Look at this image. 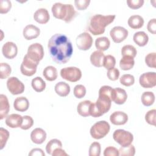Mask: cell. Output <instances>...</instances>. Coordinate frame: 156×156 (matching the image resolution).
Segmentation results:
<instances>
[{"label":"cell","mask_w":156,"mask_h":156,"mask_svg":"<svg viewBox=\"0 0 156 156\" xmlns=\"http://www.w3.org/2000/svg\"><path fill=\"white\" fill-rule=\"evenodd\" d=\"M48 48L52 60L58 64H64L68 62L73 51L69 39L61 34H55L51 37L48 41Z\"/></svg>","instance_id":"6da1fadb"},{"label":"cell","mask_w":156,"mask_h":156,"mask_svg":"<svg viewBox=\"0 0 156 156\" xmlns=\"http://www.w3.org/2000/svg\"><path fill=\"white\" fill-rule=\"evenodd\" d=\"M115 18L114 15H94L89 19L88 29L94 35L102 34L105 32V27L112 23Z\"/></svg>","instance_id":"7a4b0ae2"},{"label":"cell","mask_w":156,"mask_h":156,"mask_svg":"<svg viewBox=\"0 0 156 156\" xmlns=\"http://www.w3.org/2000/svg\"><path fill=\"white\" fill-rule=\"evenodd\" d=\"M51 10L55 18L66 23L71 22L76 15L74 7L69 4H63L60 2H56L52 5Z\"/></svg>","instance_id":"3957f363"},{"label":"cell","mask_w":156,"mask_h":156,"mask_svg":"<svg viewBox=\"0 0 156 156\" xmlns=\"http://www.w3.org/2000/svg\"><path fill=\"white\" fill-rule=\"evenodd\" d=\"M112 98L103 94H99V98L95 103H92L90 108V115L94 118L101 116L107 113L111 107Z\"/></svg>","instance_id":"277c9868"},{"label":"cell","mask_w":156,"mask_h":156,"mask_svg":"<svg viewBox=\"0 0 156 156\" xmlns=\"http://www.w3.org/2000/svg\"><path fill=\"white\" fill-rule=\"evenodd\" d=\"M110 129V126L107 121H100L96 122L91 127L90 135L94 139H101L108 134Z\"/></svg>","instance_id":"5b68a950"},{"label":"cell","mask_w":156,"mask_h":156,"mask_svg":"<svg viewBox=\"0 0 156 156\" xmlns=\"http://www.w3.org/2000/svg\"><path fill=\"white\" fill-rule=\"evenodd\" d=\"M113 138L121 147H126L131 144L133 140V135L130 132L123 129L116 130L113 134Z\"/></svg>","instance_id":"8992f818"},{"label":"cell","mask_w":156,"mask_h":156,"mask_svg":"<svg viewBox=\"0 0 156 156\" xmlns=\"http://www.w3.org/2000/svg\"><path fill=\"white\" fill-rule=\"evenodd\" d=\"M60 76L63 79L71 82H76L80 79L82 72L80 69L77 67H66L61 69Z\"/></svg>","instance_id":"52a82bcc"},{"label":"cell","mask_w":156,"mask_h":156,"mask_svg":"<svg viewBox=\"0 0 156 156\" xmlns=\"http://www.w3.org/2000/svg\"><path fill=\"white\" fill-rule=\"evenodd\" d=\"M26 55L30 59L38 65L40 61L43 59L44 56L43 46L38 43L32 44L29 46Z\"/></svg>","instance_id":"ba28073f"},{"label":"cell","mask_w":156,"mask_h":156,"mask_svg":"<svg viewBox=\"0 0 156 156\" xmlns=\"http://www.w3.org/2000/svg\"><path fill=\"white\" fill-rule=\"evenodd\" d=\"M38 64L30 59L26 54L20 66L21 73L26 76H32L37 71Z\"/></svg>","instance_id":"9c48e42d"},{"label":"cell","mask_w":156,"mask_h":156,"mask_svg":"<svg viewBox=\"0 0 156 156\" xmlns=\"http://www.w3.org/2000/svg\"><path fill=\"white\" fill-rule=\"evenodd\" d=\"M9 91L14 95L20 94L24 91V85L16 77H10L7 81Z\"/></svg>","instance_id":"30bf717a"},{"label":"cell","mask_w":156,"mask_h":156,"mask_svg":"<svg viewBox=\"0 0 156 156\" xmlns=\"http://www.w3.org/2000/svg\"><path fill=\"white\" fill-rule=\"evenodd\" d=\"M76 43L78 49L82 51H87L91 47L93 38L88 32H83L77 37Z\"/></svg>","instance_id":"8fae6325"},{"label":"cell","mask_w":156,"mask_h":156,"mask_svg":"<svg viewBox=\"0 0 156 156\" xmlns=\"http://www.w3.org/2000/svg\"><path fill=\"white\" fill-rule=\"evenodd\" d=\"M141 87L145 88H152L156 85V74L155 72H147L141 74L139 79Z\"/></svg>","instance_id":"7c38bea8"},{"label":"cell","mask_w":156,"mask_h":156,"mask_svg":"<svg viewBox=\"0 0 156 156\" xmlns=\"http://www.w3.org/2000/svg\"><path fill=\"white\" fill-rule=\"evenodd\" d=\"M110 35L115 43H119L127 37L128 30L123 27L115 26L111 29Z\"/></svg>","instance_id":"4fadbf2b"},{"label":"cell","mask_w":156,"mask_h":156,"mask_svg":"<svg viewBox=\"0 0 156 156\" xmlns=\"http://www.w3.org/2000/svg\"><path fill=\"white\" fill-rule=\"evenodd\" d=\"M2 52L6 58L12 59L17 55L18 48L13 42L7 41L2 46Z\"/></svg>","instance_id":"5bb4252c"},{"label":"cell","mask_w":156,"mask_h":156,"mask_svg":"<svg viewBox=\"0 0 156 156\" xmlns=\"http://www.w3.org/2000/svg\"><path fill=\"white\" fill-rule=\"evenodd\" d=\"M127 94L126 91L121 88H113L112 101L116 104H123L127 100Z\"/></svg>","instance_id":"9a60e30c"},{"label":"cell","mask_w":156,"mask_h":156,"mask_svg":"<svg viewBox=\"0 0 156 156\" xmlns=\"http://www.w3.org/2000/svg\"><path fill=\"white\" fill-rule=\"evenodd\" d=\"M111 122L114 125H123L125 124L128 120L127 115L121 111L113 112L110 116Z\"/></svg>","instance_id":"2e32d148"},{"label":"cell","mask_w":156,"mask_h":156,"mask_svg":"<svg viewBox=\"0 0 156 156\" xmlns=\"http://www.w3.org/2000/svg\"><path fill=\"white\" fill-rule=\"evenodd\" d=\"M40 32V30L38 27L33 24H29L24 28L23 34L26 40H30L38 37Z\"/></svg>","instance_id":"e0dca14e"},{"label":"cell","mask_w":156,"mask_h":156,"mask_svg":"<svg viewBox=\"0 0 156 156\" xmlns=\"http://www.w3.org/2000/svg\"><path fill=\"white\" fill-rule=\"evenodd\" d=\"M46 138V132L41 128H36L34 129L30 133V139L35 144H42Z\"/></svg>","instance_id":"ac0fdd59"},{"label":"cell","mask_w":156,"mask_h":156,"mask_svg":"<svg viewBox=\"0 0 156 156\" xmlns=\"http://www.w3.org/2000/svg\"><path fill=\"white\" fill-rule=\"evenodd\" d=\"M5 124L11 128L20 127L23 122V116L20 115L13 113L6 117Z\"/></svg>","instance_id":"d6986e66"},{"label":"cell","mask_w":156,"mask_h":156,"mask_svg":"<svg viewBox=\"0 0 156 156\" xmlns=\"http://www.w3.org/2000/svg\"><path fill=\"white\" fill-rule=\"evenodd\" d=\"M34 18L40 24H46L49 20V14L46 9L40 8L34 13Z\"/></svg>","instance_id":"ffe728a7"},{"label":"cell","mask_w":156,"mask_h":156,"mask_svg":"<svg viewBox=\"0 0 156 156\" xmlns=\"http://www.w3.org/2000/svg\"><path fill=\"white\" fill-rule=\"evenodd\" d=\"M14 108L18 112H25L29 107V102L28 99L24 96L16 98L13 102Z\"/></svg>","instance_id":"44dd1931"},{"label":"cell","mask_w":156,"mask_h":156,"mask_svg":"<svg viewBox=\"0 0 156 156\" xmlns=\"http://www.w3.org/2000/svg\"><path fill=\"white\" fill-rule=\"evenodd\" d=\"M10 110V105L7 96L1 94L0 95V119L7 117Z\"/></svg>","instance_id":"7402d4cb"},{"label":"cell","mask_w":156,"mask_h":156,"mask_svg":"<svg viewBox=\"0 0 156 156\" xmlns=\"http://www.w3.org/2000/svg\"><path fill=\"white\" fill-rule=\"evenodd\" d=\"M105 55L102 51H95L90 55V62L93 65L96 67H101L103 66V62Z\"/></svg>","instance_id":"603a6c76"},{"label":"cell","mask_w":156,"mask_h":156,"mask_svg":"<svg viewBox=\"0 0 156 156\" xmlns=\"http://www.w3.org/2000/svg\"><path fill=\"white\" fill-rule=\"evenodd\" d=\"M54 90L58 96L65 97L68 96L70 92V87L65 82H59L55 85Z\"/></svg>","instance_id":"cb8c5ba5"},{"label":"cell","mask_w":156,"mask_h":156,"mask_svg":"<svg viewBox=\"0 0 156 156\" xmlns=\"http://www.w3.org/2000/svg\"><path fill=\"white\" fill-rule=\"evenodd\" d=\"M92 102L88 100H85L83 101L80 102L77 108V110L78 113L83 117H87L90 115V108L91 107Z\"/></svg>","instance_id":"d4e9b609"},{"label":"cell","mask_w":156,"mask_h":156,"mask_svg":"<svg viewBox=\"0 0 156 156\" xmlns=\"http://www.w3.org/2000/svg\"><path fill=\"white\" fill-rule=\"evenodd\" d=\"M128 24L130 27L133 29L141 28L144 24V20L140 15H132L128 20Z\"/></svg>","instance_id":"484cf974"},{"label":"cell","mask_w":156,"mask_h":156,"mask_svg":"<svg viewBox=\"0 0 156 156\" xmlns=\"http://www.w3.org/2000/svg\"><path fill=\"white\" fill-rule=\"evenodd\" d=\"M133 39L134 42L139 46H144L148 42L149 37L144 32L139 31L135 33Z\"/></svg>","instance_id":"4316f807"},{"label":"cell","mask_w":156,"mask_h":156,"mask_svg":"<svg viewBox=\"0 0 156 156\" xmlns=\"http://www.w3.org/2000/svg\"><path fill=\"white\" fill-rule=\"evenodd\" d=\"M43 75L48 81L55 80L57 78V69L54 66H48L44 69Z\"/></svg>","instance_id":"83f0119b"},{"label":"cell","mask_w":156,"mask_h":156,"mask_svg":"<svg viewBox=\"0 0 156 156\" xmlns=\"http://www.w3.org/2000/svg\"><path fill=\"white\" fill-rule=\"evenodd\" d=\"M110 45V40L106 37H99L95 41V46L98 49V50L100 51H106L108 49Z\"/></svg>","instance_id":"f1b7e54d"},{"label":"cell","mask_w":156,"mask_h":156,"mask_svg":"<svg viewBox=\"0 0 156 156\" xmlns=\"http://www.w3.org/2000/svg\"><path fill=\"white\" fill-rule=\"evenodd\" d=\"M135 64V61L133 58L130 56H122V58L119 62L120 68L124 71L129 70L132 69Z\"/></svg>","instance_id":"f546056e"},{"label":"cell","mask_w":156,"mask_h":156,"mask_svg":"<svg viewBox=\"0 0 156 156\" xmlns=\"http://www.w3.org/2000/svg\"><path fill=\"white\" fill-rule=\"evenodd\" d=\"M33 89L37 92H41L46 88V83L40 77H36L32 80L31 82Z\"/></svg>","instance_id":"4dcf8cb0"},{"label":"cell","mask_w":156,"mask_h":156,"mask_svg":"<svg viewBox=\"0 0 156 156\" xmlns=\"http://www.w3.org/2000/svg\"><path fill=\"white\" fill-rule=\"evenodd\" d=\"M59 147H62V142L58 139H52L51 140L46 146V151L48 154L52 155L53 151Z\"/></svg>","instance_id":"1f68e13d"},{"label":"cell","mask_w":156,"mask_h":156,"mask_svg":"<svg viewBox=\"0 0 156 156\" xmlns=\"http://www.w3.org/2000/svg\"><path fill=\"white\" fill-rule=\"evenodd\" d=\"M155 101V95L151 91L144 92L141 95V102L145 106H151Z\"/></svg>","instance_id":"d6a6232c"},{"label":"cell","mask_w":156,"mask_h":156,"mask_svg":"<svg viewBox=\"0 0 156 156\" xmlns=\"http://www.w3.org/2000/svg\"><path fill=\"white\" fill-rule=\"evenodd\" d=\"M137 51L136 48L130 44L124 46L121 49V54L122 56H130L132 58H134L136 55Z\"/></svg>","instance_id":"836d02e7"},{"label":"cell","mask_w":156,"mask_h":156,"mask_svg":"<svg viewBox=\"0 0 156 156\" xmlns=\"http://www.w3.org/2000/svg\"><path fill=\"white\" fill-rule=\"evenodd\" d=\"M119 151V155L121 156H133L135 154V148L132 144L126 147H121Z\"/></svg>","instance_id":"e575fe53"},{"label":"cell","mask_w":156,"mask_h":156,"mask_svg":"<svg viewBox=\"0 0 156 156\" xmlns=\"http://www.w3.org/2000/svg\"><path fill=\"white\" fill-rule=\"evenodd\" d=\"M12 71L10 66L7 63H1L0 64V78L4 79L7 78Z\"/></svg>","instance_id":"d590c367"},{"label":"cell","mask_w":156,"mask_h":156,"mask_svg":"<svg viewBox=\"0 0 156 156\" xmlns=\"http://www.w3.org/2000/svg\"><path fill=\"white\" fill-rule=\"evenodd\" d=\"M135 82V78L133 76L129 74H126L122 75L120 77V83L126 87H129L132 85Z\"/></svg>","instance_id":"8d00e7d4"},{"label":"cell","mask_w":156,"mask_h":156,"mask_svg":"<svg viewBox=\"0 0 156 156\" xmlns=\"http://www.w3.org/2000/svg\"><path fill=\"white\" fill-rule=\"evenodd\" d=\"M116 64L115 58L112 55H107L105 56L103 62V66L107 69H110L112 68H114Z\"/></svg>","instance_id":"74e56055"},{"label":"cell","mask_w":156,"mask_h":156,"mask_svg":"<svg viewBox=\"0 0 156 156\" xmlns=\"http://www.w3.org/2000/svg\"><path fill=\"white\" fill-rule=\"evenodd\" d=\"M9 137V132L7 130L0 128V149H2L5 146L7 141Z\"/></svg>","instance_id":"f35d334b"},{"label":"cell","mask_w":156,"mask_h":156,"mask_svg":"<svg viewBox=\"0 0 156 156\" xmlns=\"http://www.w3.org/2000/svg\"><path fill=\"white\" fill-rule=\"evenodd\" d=\"M101 154V144L98 142H93L89 148L90 156H99Z\"/></svg>","instance_id":"ab89813d"},{"label":"cell","mask_w":156,"mask_h":156,"mask_svg":"<svg viewBox=\"0 0 156 156\" xmlns=\"http://www.w3.org/2000/svg\"><path fill=\"white\" fill-rule=\"evenodd\" d=\"M34 124V120L30 116L25 115L23 116V122L20 128L23 130H27L30 129Z\"/></svg>","instance_id":"60d3db41"},{"label":"cell","mask_w":156,"mask_h":156,"mask_svg":"<svg viewBox=\"0 0 156 156\" xmlns=\"http://www.w3.org/2000/svg\"><path fill=\"white\" fill-rule=\"evenodd\" d=\"M86 88L83 85H77L74 88V95L76 98L80 99L85 96Z\"/></svg>","instance_id":"b9f144b4"},{"label":"cell","mask_w":156,"mask_h":156,"mask_svg":"<svg viewBox=\"0 0 156 156\" xmlns=\"http://www.w3.org/2000/svg\"><path fill=\"white\" fill-rule=\"evenodd\" d=\"M155 57H156L155 52L149 53L146 56L145 62L149 67L153 68H155L156 67Z\"/></svg>","instance_id":"7bdbcfd3"},{"label":"cell","mask_w":156,"mask_h":156,"mask_svg":"<svg viewBox=\"0 0 156 156\" xmlns=\"http://www.w3.org/2000/svg\"><path fill=\"white\" fill-rule=\"evenodd\" d=\"M155 113L156 110L155 109L148 111L145 115V120L146 122L152 126L155 125Z\"/></svg>","instance_id":"ee69618b"},{"label":"cell","mask_w":156,"mask_h":156,"mask_svg":"<svg viewBox=\"0 0 156 156\" xmlns=\"http://www.w3.org/2000/svg\"><path fill=\"white\" fill-rule=\"evenodd\" d=\"M12 7V3L9 0H1L0 1V13L1 14L7 13Z\"/></svg>","instance_id":"f6af8a7d"},{"label":"cell","mask_w":156,"mask_h":156,"mask_svg":"<svg viewBox=\"0 0 156 156\" xmlns=\"http://www.w3.org/2000/svg\"><path fill=\"white\" fill-rule=\"evenodd\" d=\"M90 3V0H76L74 1L75 6L79 10H85Z\"/></svg>","instance_id":"bcb514c9"},{"label":"cell","mask_w":156,"mask_h":156,"mask_svg":"<svg viewBox=\"0 0 156 156\" xmlns=\"http://www.w3.org/2000/svg\"><path fill=\"white\" fill-rule=\"evenodd\" d=\"M107 77L111 80H116L119 78V71L116 68H112L107 71Z\"/></svg>","instance_id":"7dc6e473"},{"label":"cell","mask_w":156,"mask_h":156,"mask_svg":"<svg viewBox=\"0 0 156 156\" xmlns=\"http://www.w3.org/2000/svg\"><path fill=\"white\" fill-rule=\"evenodd\" d=\"M127 4L128 6L132 9H137L143 6L144 4L143 0H127Z\"/></svg>","instance_id":"c3c4849f"},{"label":"cell","mask_w":156,"mask_h":156,"mask_svg":"<svg viewBox=\"0 0 156 156\" xmlns=\"http://www.w3.org/2000/svg\"><path fill=\"white\" fill-rule=\"evenodd\" d=\"M104 156H118L119 151L115 147L108 146L106 147L104 152Z\"/></svg>","instance_id":"681fc988"},{"label":"cell","mask_w":156,"mask_h":156,"mask_svg":"<svg viewBox=\"0 0 156 156\" xmlns=\"http://www.w3.org/2000/svg\"><path fill=\"white\" fill-rule=\"evenodd\" d=\"M147 29L148 31L152 34H155L156 33V20L155 18H153L151 20L147 23Z\"/></svg>","instance_id":"f907efd6"},{"label":"cell","mask_w":156,"mask_h":156,"mask_svg":"<svg viewBox=\"0 0 156 156\" xmlns=\"http://www.w3.org/2000/svg\"><path fill=\"white\" fill-rule=\"evenodd\" d=\"M29 155H32V156H38V155H41V156H44L45 154L44 153V152L43 151V150L41 149L40 148H34L32 149L30 152L29 153Z\"/></svg>","instance_id":"816d5d0a"},{"label":"cell","mask_w":156,"mask_h":156,"mask_svg":"<svg viewBox=\"0 0 156 156\" xmlns=\"http://www.w3.org/2000/svg\"><path fill=\"white\" fill-rule=\"evenodd\" d=\"M52 156H65V155H68V154L65 152V151L62 149V147H59V148H57L55 149L52 154Z\"/></svg>","instance_id":"f5cc1de1"}]
</instances>
